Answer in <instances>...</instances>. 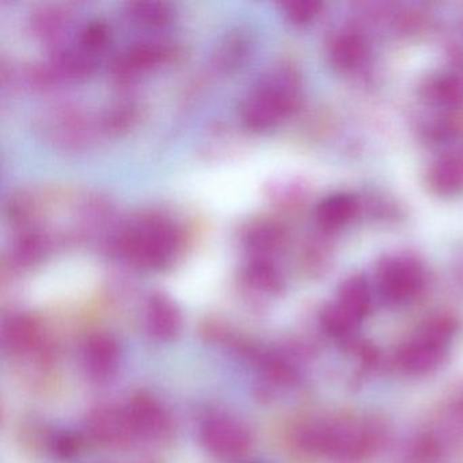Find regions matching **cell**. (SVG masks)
<instances>
[{"instance_id":"cell-1","label":"cell","mask_w":463,"mask_h":463,"mask_svg":"<svg viewBox=\"0 0 463 463\" xmlns=\"http://www.w3.org/2000/svg\"><path fill=\"white\" fill-rule=\"evenodd\" d=\"M118 256L147 272L166 269L180 256L183 232L162 215H143L127 222L113 238Z\"/></svg>"},{"instance_id":"cell-2","label":"cell","mask_w":463,"mask_h":463,"mask_svg":"<svg viewBox=\"0 0 463 463\" xmlns=\"http://www.w3.org/2000/svg\"><path fill=\"white\" fill-rule=\"evenodd\" d=\"M300 82L288 67H275L259 78L240 105V118L251 132H267L299 107Z\"/></svg>"},{"instance_id":"cell-3","label":"cell","mask_w":463,"mask_h":463,"mask_svg":"<svg viewBox=\"0 0 463 463\" xmlns=\"http://www.w3.org/2000/svg\"><path fill=\"white\" fill-rule=\"evenodd\" d=\"M455 332L457 324L449 317L428 319L416 337L401 346L398 363L411 373H430L443 362Z\"/></svg>"},{"instance_id":"cell-4","label":"cell","mask_w":463,"mask_h":463,"mask_svg":"<svg viewBox=\"0 0 463 463\" xmlns=\"http://www.w3.org/2000/svg\"><path fill=\"white\" fill-rule=\"evenodd\" d=\"M370 308V288L364 279L354 276L341 284L335 302L322 311V326L333 337H346L357 329Z\"/></svg>"},{"instance_id":"cell-5","label":"cell","mask_w":463,"mask_h":463,"mask_svg":"<svg viewBox=\"0 0 463 463\" xmlns=\"http://www.w3.org/2000/svg\"><path fill=\"white\" fill-rule=\"evenodd\" d=\"M424 272L419 262L409 257H392L379 265L376 287L379 297L390 306H402L421 291Z\"/></svg>"},{"instance_id":"cell-6","label":"cell","mask_w":463,"mask_h":463,"mask_svg":"<svg viewBox=\"0 0 463 463\" xmlns=\"http://www.w3.org/2000/svg\"><path fill=\"white\" fill-rule=\"evenodd\" d=\"M200 440L211 454L219 458H240L253 444V432L242 420L229 414L208 417L200 428Z\"/></svg>"},{"instance_id":"cell-7","label":"cell","mask_w":463,"mask_h":463,"mask_svg":"<svg viewBox=\"0 0 463 463\" xmlns=\"http://www.w3.org/2000/svg\"><path fill=\"white\" fill-rule=\"evenodd\" d=\"M86 430L91 440L107 449H123L135 438L126 408L97 406L86 419Z\"/></svg>"},{"instance_id":"cell-8","label":"cell","mask_w":463,"mask_h":463,"mask_svg":"<svg viewBox=\"0 0 463 463\" xmlns=\"http://www.w3.org/2000/svg\"><path fill=\"white\" fill-rule=\"evenodd\" d=\"M172 48L162 40H142L121 51L112 61V74L118 80H132L165 63Z\"/></svg>"},{"instance_id":"cell-9","label":"cell","mask_w":463,"mask_h":463,"mask_svg":"<svg viewBox=\"0 0 463 463\" xmlns=\"http://www.w3.org/2000/svg\"><path fill=\"white\" fill-rule=\"evenodd\" d=\"M135 435L159 440L172 432V420L162 403L148 392H140L126 406Z\"/></svg>"},{"instance_id":"cell-10","label":"cell","mask_w":463,"mask_h":463,"mask_svg":"<svg viewBox=\"0 0 463 463\" xmlns=\"http://www.w3.org/2000/svg\"><path fill=\"white\" fill-rule=\"evenodd\" d=\"M145 325L151 338L169 343L183 329V313L169 295L154 292L146 303Z\"/></svg>"},{"instance_id":"cell-11","label":"cell","mask_w":463,"mask_h":463,"mask_svg":"<svg viewBox=\"0 0 463 463\" xmlns=\"http://www.w3.org/2000/svg\"><path fill=\"white\" fill-rule=\"evenodd\" d=\"M82 359L89 376L96 381H107L115 375L120 364V344L112 335L96 333L86 341Z\"/></svg>"},{"instance_id":"cell-12","label":"cell","mask_w":463,"mask_h":463,"mask_svg":"<svg viewBox=\"0 0 463 463\" xmlns=\"http://www.w3.org/2000/svg\"><path fill=\"white\" fill-rule=\"evenodd\" d=\"M7 348L18 354H33L44 346L42 324L29 314L13 317L5 329Z\"/></svg>"},{"instance_id":"cell-13","label":"cell","mask_w":463,"mask_h":463,"mask_svg":"<svg viewBox=\"0 0 463 463\" xmlns=\"http://www.w3.org/2000/svg\"><path fill=\"white\" fill-rule=\"evenodd\" d=\"M253 39L249 31L234 29L216 45L213 55V67L221 72H234L248 61L253 51Z\"/></svg>"},{"instance_id":"cell-14","label":"cell","mask_w":463,"mask_h":463,"mask_svg":"<svg viewBox=\"0 0 463 463\" xmlns=\"http://www.w3.org/2000/svg\"><path fill=\"white\" fill-rule=\"evenodd\" d=\"M124 14L127 21L137 28L158 31L173 23L175 9L167 2H129L124 7Z\"/></svg>"},{"instance_id":"cell-15","label":"cell","mask_w":463,"mask_h":463,"mask_svg":"<svg viewBox=\"0 0 463 463\" xmlns=\"http://www.w3.org/2000/svg\"><path fill=\"white\" fill-rule=\"evenodd\" d=\"M356 200L349 194H332L319 203L316 222L325 232H335L345 226L356 215Z\"/></svg>"},{"instance_id":"cell-16","label":"cell","mask_w":463,"mask_h":463,"mask_svg":"<svg viewBox=\"0 0 463 463\" xmlns=\"http://www.w3.org/2000/svg\"><path fill=\"white\" fill-rule=\"evenodd\" d=\"M280 227L267 222H260L246 232L243 242L250 259L273 260L283 243Z\"/></svg>"},{"instance_id":"cell-17","label":"cell","mask_w":463,"mask_h":463,"mask_svg":"<svg viewBox=\"0 0 463 463\" xmlns=\"http://www.w3.org/2000/svg\"><path fill=\"white\" fill-rule=\"evenodd\" d=\"M430 183L439 194H457L463 189V156H449L439 159L430 173Z\"/></svg>"},{"instance_id":"cell-18","label":"cell","mask_w":463,"mask_h":463,"mask_svg":"<svg viewBox=\"0 0 463 463\" xmlns=\"http://www.w3.org/2000/svg\"><path fill=\"white\" fill-rule=\"evenodd\" d=\"M69 14L56 7H43L32 18L34 34L45 42L55 43V47L63 42L64 33L70 31Z\"/></svg>"},{"instance_id":"cell-19","label":"cell","mask_w":463,"mask_h":463,"mask_svg":"<svg viewBox=\"0 0 463 463\" xmlns=\"http://www.w3.org/2000/svg\"><path fill=\"white\" fill-rule=\"evenodd\" d=\"M243 280L254 291L264 294H275L281 288V276L273 260L249 259Z\"/></svg>"},{"instance_id":"cell-20","label":"cell","mask_w":463,"mask_h":463,"mask_svg":"<svg viewBox=\"0 0 463 463\" xmlns=\"http://www.w3.org/2000/svg\"><path fill=\"white\" fill-rule=\"evenodd\" d=\"M50 129L53 139L64 146L80 145L90 132L86 118L72 110H64L58 116H53L51 118Z\"/></svg>"},{"instance_id":"cell-21","label":"cell","mask_w":463,"mask_h":463,"mask_svg":"<svg viewBox=\"0 0 463 463\" xmlns=\"http://www.w3.org/2000/svg\"><path fill=\"white\" fill-rule=\"evenodd\" d=\"M50 251V238L39 229L28 230L15 241L13 257L21 267L39 264Z\"/></svg>"},{"instance_id":"cell-22","label":"cell","mask_w":463,"mask_h":463,"mask_svg":"<svg viewBox=\"0 0 463 463\" xmlns=\"http://www.w3.org/2000/svg\"><path fill=\"white\" fill-rule=\"evenodd\" d=\"M364 55V47L359 37L345 34L333 43L330 56L332 61L341 69H352L357 66Z\"/></svg>"},{"instance_id":"cell-23","label":"cell","mask_w":463,"mask_h":463,"mask_svg":"<svg viewBox=\"0 0 463 463\" xmlns=\"http://www.w3.org/2000/svg\"><path fill=\"white\" fill-rule=\"evenodd\" d=\"M77 42L93 55L101 58L110 42V28L101 20L90 21L78 32Z\"/></svg>"},{"instance_id":"cell-24","label":"cell","mask_w":463,"mask_h":463,"mask_svg":"<svg viewBox=\"0 0 463 463\" xmlns=\"http://www.w3.org/2000/svg\"><path fill=\"white\" fill-rule=\"evenodd\" d=\"M322 5L314 0H294L281 5L284 17L298 26L308 25L321 13Z\"/></svg>"},{"instance_id":"cell-25","label":"cell","mask_w":463,"mask_h":463,"mask_svg":"<svg viewBox=\"0 0 463 463\" xmlns=\"http://www.w3.org/2000/svg\"><path fill=\"white\" fill-rule=\"evenodd\" d=\"M51 447L61 459H72L80 452V440L78 436L72 435V433H59L55 438H52Z\"/></svg>"}]
</instances>
